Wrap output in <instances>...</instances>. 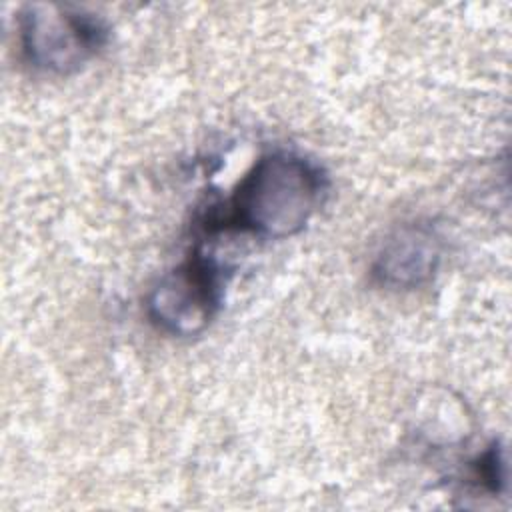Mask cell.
<instances>
[{"instance_id": "obj_1", "label": "cell", "mask_w": 512, "mask_h": 512, "mask_svg": "<svg viewBox=\"0 0 512 512\" xmlns=\"http://www.w3.org/2000/svg\"><path fill=\"white\" fill-rule=\"evenodd\" d=\"M320 168L292 152L260 156L238 182L224 210L204 218V230H238L262 238L298 234L322 202Z\"/></svg>"}, {"instance_id": "obj_4", "label": "cell", "mask_w": 512, "mask_h": 512, "mask_svg": "<svg viewBox=\"0 0 512 512\" xmlns=\"http://www.w3.org/2000/svg\"><path fill=\"white\" fill-rule=\"evenodd\" d=\"M440 246L428 224H406L382 246L374 276L390 288H414L430 280L438 268Z\"/></svg>"}, {"instance_id": "obj_2", "label": "cell", "mask_w": 512, "mask_h": 512, "mask_svg": "<svg viewBox=\"0 0 512 512\" xmlns=\"http://www.w3.org/2000/svg\"><path fill=\"white\" fill-rule=\"evenodd\" d=\"M104 42V24L82 10L32 4L20 14L22 54L36 70L70 74L86 64Z\"/></svg>"}, {"instance_id": "obj_3", "label": "cell", "mask_w": 512, "mask_h": 512, "mask_svg": "<svg viewBox=\"0 0 512 512\" xmlns=\"http://www.w3.org/2000/svg\"><path fill=\"white\" fill-rule=\"evenodd\" d=\"M220 266L196 246L186 262L166 274L148 296V316L174 336L202 332L220 304Z\"/></svg>"}]
</instances>
